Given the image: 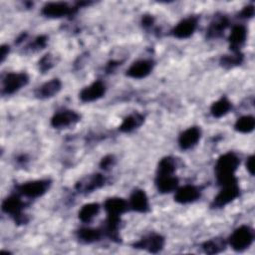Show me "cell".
Listing matches in <instances>:
<instances>
[{
    "label": "cell",
    "instance_id": "obj_1",
    "mask_svg": "<svg viewBox=\"0 0 255 255\" xmlns=\"http://www.w3.org/2000/svg\"><path fill=\"white\" fill-rule=\"evenodd\" d=\"M239 165V158L233 152H227L221 155L215 165V172L217 181L219 184L224 185L229 182L237 180L234 176V172L236 171Z\"/></svg>",
    "mask_w": 255,
    "mask_h": 255
},
{
    "label": "cell",
    "instance_id": "obj_2",
    "mask_svg": "<svg viewBox=\"0 0 255 255\" xmlns=\"http://www.w3.org/2000/svg\"><path fill=\"white\" fill-rule=\"evenodd\" d=\"M253 239V230L246 225H242L233 231L229 238V244L235 251H243L252 244Z\"/></svg>",
    "mask_w": 255,
    "mask_h": 255
},
{
    "label": "cell",
    "instance_id": "obj_3",
    "mask_svg": "<svg viewBox=\"0 0 255 255\" xmlns=\"http://www.w3.org/2000/svg\"><path fill=\"white\" fill-rule=\"evenodd\" d=\"M240 194V189L237 184V180L222 185V189L215 196L213 200L214 207H223L237 198Z\"/></svg>",
    "mask_w": 255,
    "mask_h": 255
},
{
    "label": "cell",
    "instance_id": "obj_4",
    "mask_svg": "<svg viewBox=\"0 0 255 255\" xmlns=\"http://www.w3.org/2000/svg\"><path fill=\"white\" fill-rule=\"evenodd\" d=\"M23 207H24V203L16 195L10 196L2 202V210L5 213L11 215L15 219V221L20 224L27 222V219L25 218V215H23V212H22Z\"/></svg>",
    "mask_w": 255,
    "mask_h": 255
},
{
    "label": "cell",
    "instance_id": "obj_5",
    "mask_svg": "<svg viewBox=\"0 0 255 255\" xmlns=\"http://www.w3.org/2000/svg\"><path fill=\"white\" fill-rule=\"evenodd\" d=\"M50 181L47 179H41V180H34V181H29L26 183L21 184L18 189L21 194L31 197V198H36L39 196H42L44 193L47 192V190L50 187Z\"/></svg>",
    "mask_w": 255,
    "mask_h": 255
},
{
    "label": "cell",
    "instance_id": "obj_6",
    "mask_svg": "<svg viewBox=\"0 0 255 255\" xmlns=\"http://www.w3.org/2000/svg\"><path fill=\"white\" fill-rule=\"evenodd\" d=\"M28 83V76L25 73H10L3 80V93L13 94Z\"/></svg>",
    "mask_w": 255,
    "mask_h": 255
},
{
    "label": "cell",
    "instance_id": "obj_7",
    "mask_svg": "<svg viewBox=\"0 0 255 255\" xmlns=\"http://www.w3.org/2000/svg\"><path fill=\"white\" fill-rule=\"evenodd\" d=\"M164 246V238L158 234H149L134 243L135 248L144 249L151 253L159 252Z\"/></svg>",
    "mask_w": 255,
    "mask_h": 255
},
{
    "label": "cell",
    "instance_id": "obj_8",
    "mask_svg": "<svg viewBox=\"0 0 255 255\" xmlns=\"http://www.w3.org/2000/svg\"><path fill=\"white\" fill-rule=\"evenodd\" d=\"M74 8L64 2H51L46 4L42 9V13L50 18L64 17L72 14Z\"/></svg>",
    "mask_w": 255,
    "mask_h": 255
},
{
    "label": "cell",
    "instance_id": "obj_9",
    "mask_svg": "<svg viewBox=\"0 0 255 255\" xmlns=\"http://www.w3.org/2000/svg\"><path fill=\"white\" fill-rule=\"evenodd\" d=\"M79 120H80V116L76 112L65 110V111L58 112L57 114L54 115V117L51 120V125L54 128H62L77 123Z\"/></svg>",
    "mask_w": 255,
    "mask_h": 255
},
{
    "label": "cell",
    "instance_id": "obj_10",
    "mask_svg": "<svg viewBox=\"0 0 255 255\" xmlns=\"http://www.w3.org/2000/svg\"><path fill=\"white\" fill-rule=\"evenodd\" d=\"M106 87L101 81L94 82L90 86L84 88L80 93V98L83 102H93L104 96Z\"/></svg>",
    "mask_w": 255,
    "mask_h": 255
},
{
    "label": "cell",
    "instance_id": "obj_11",
    "mask_svg": "<svg viewBox=\"0 0 255 255\" xmlns=\"http://www.w3.org/2000/svg\"><path fill=\"white\" fill-rule=\"evenodd\" d=\"M197 26V19L189 17L179 22L172 30V34L178 39H185L190 37L195 31Z\"/></svg>",
    "mask_w": 255,
    "mask_h": 255
},
{
    "label": "cell",
    "instance_id": "obj_12",
    "mask_svg": "<svg viewBox=\"0 0 255 255\" xmlns=\"http://www.w3.org/2000/svg\"><path fill=\"white\" fill-rule=\"evenodd\" d=\"M153 67L151 61L148 60H140L134 62L127 71V75L133 79H141L149 75Z\"/></svg>",
    "mask_w": 255,
    "mask_h": 255
},
{
    "label": "cell",
    "instance_id": "obj_13",
    "mask_svg": "<svg viewBox=\"0 0 255 255\" xmlns=\"http://www.w3.org/2000/svg\"><path fill=\"white\" fill-rule=\"evenodd\" d=\"M200 196L199 189L194 185H184L176 190L174 199L179 203H190Z\"/></svg>",
    "mask_w": 255,
    "mask_h": 255
},
{
    "label": "cell",
    "instance_id": "obj_14",
    "mask_svg": "<svg viewBox=\"0 0 255 255\" xmlns=\"http://www.w3.org/2000/svg\"><path fill=\"white\" fill-rule=\"evenodd\" d=\"M200 129L197 127H192L184 130L179 138H178V143L182 149H188L194 146L199 138H200Z\"/></svg>",
    "mask_w": 255,
    "mask_h": 255
},
{
    "label": "cell",
    "instance_id": "obj_15",
    "mask_svg": "<svg viewBox=\"0 0 255 255\" xmlns=\"http://www.w3.org/2000/svg\"><path fill=\"white\" fill-rule=\"evenodd\" d=\"M108 215L120 217L128 209V203L125 199L120 197L108 198L104 204Z\"/></svg>",
    "mask_w": 255,
    "mask_h": 255
},
{
    "label": "cell",
    "instance_id": "obj_16",
    "mask_svg": "<svg viewBox=\"0 0 255 255\" xmlns=\"http://www.w3.org/2000/svg\"><path fill=\"white\" fill-rule=\"evenodd\" d=\"M246 37H247V31L244 26L237 25L233 27L228 39L230 44V49L233 52H239V49L244 44Z\"/></svg>",
    "mask_w": 255,
    "mask_h": 255
},
{
    "label": "cell",
    "instance_id": "obj_17",
    "mask_svg": "<svg viewBox=\"0 0 255 255\" xmlns=\"http://www.w3.org/2000/svg\"><path fill=\"white\" fill-rule=\"evenodd\" d=\"M129 206L137 212H146L148 210V199L143 190L136 189L132 192L129 199Z\"/></svg>",
    "mask_w": 255,
    "mask_h": 255
},
{
    "label": "cell",
    "instance_id": "obj_18",
    "mask_svg": "<svg viewBox=\"0 0 255 255\" xmlns=\"http://www.w3.org/2000/svg\"><path fill=\"white\" fill-rule=\"evenodd\" d=\"M105 183V177L102 174H94L89 178H86L77 183L76 188L81 192H91L100 188Z\"/></svg>",
    "mask_w": 255,
    "mask_h": 255
},
{
    "label": "cell",
    "instance_id": "obj_19",
    "mask_svg": "<svg viewBox=\"0 0 255 255\" xmlns=\"http://www.w3.org/2000/svg\"><path fill=\"white\" fill-rule=\"evenodd\" d=\"M61 87H62V84H61L60 80L53 79V80L43 84L42 86H40L36 90L35 94L40 99L51 98V97L55 96L56 94H58V92L61 90Z\"/></svg>",
    "mask_w": 255,
    "mask_h": 255
},
{
    "label": "cell",
    "instance_id": "obj_20",
    "mask_svg": "<svg viewBox=\"0 0 255 255\" xmlns=\"http://www.w3.org/2000/svg\"><path fill=\"white\" fill-rule=\"evenodd\" d=\"M155 183H156V187L159 192L168 193L177 188L178 179L173 174L157 175Z\"/></svg>",
    "mask_w": 255,
    "mask_h": 255
},
{
    "label": "cell",
    "instance_id": "obj_21",
    "mask_svg": "<svg viewBox=\"0 0 255 255\" xmlns=\"http://www.w3.org/2000/svg\"><path fill=\"white\" fill-rule=\"evenodd\" d=\"M119 228H120V217L108 215V218L105 221V225L103 227V232L108 237H110L111 240L119 242L120 241Z\"/></svg>",
    "mask_w": 255,
    "mask_h": 255
},
{
    "label": "cell",
    "instance_id": "obj_22",
    "mask_svg": "<svg viewBox=\"0 0 255 255\" xmlns=\"http://www.w3.org/2000/svg\"><path fill=\"white\" fill-rule=\"evenodd\" d=\"M99 211L100 205L98 203L85 204L79 212V218L83 222H91L98 215Z\"/></svg>",
    "mask_w": 255,
    "mask_h": 255
},
{
    "label": "cell",
    "instance_id": "obj_23",
    "mask_svg": "<svg viewBox=\"0 0 255 255\" xmlns=\"http://www.w3.org/2000/svg\"><path fill=\"white\" fill-rule=\"evenodd\" d=\"M102 237V231L95 228H82L78 231V238L84 243H94Z\"/></svg>",
    "mask_w": 255,
    "mask_h": 255
},
{
    "label": "cell",
    "instance_id": "obj_24",
    "mask_svg": "<svg viewBox=\"0 0 255 255\" xmlns=\"http://www.w3.org/2000/svg\"><path fill=\"white\" fill-rule=\"evenodd\" d=\"M142 121H143V118L139 114L130 115L123 121L122 125L120 126V129L124 132H129L134 128H136L137 127H139Z\"/></svg>",
    "mask_w": 255,
    "mask_h": 255
},
{
    "label": "cell",
    "instance_id": "obj_25",
    "mask_svg": "<svg viewBox=\"0 0 255 255\" xmlns=\"http://www.w3.org/2000/svg\"><path fill=\"white\" fill-rule=\"evenodd\" d=\"M231 103L226 98H221L211 106V114L215 118H221L225 116L231 109Z\"/></svg>",
    "mask_w": 255,
    "mask_h": 255
},
{
    "label": "cell",
    "instance_id": "obj_26",
    "mask_svg": "<svg viewBox=\"0 0 255 255\" xmlns=\"http://www.w3.org/2000/svg\"><path fill=\"white\" fill-rule=\"evenodd\" d=\"M255 127V120L252 116H244L241 117L240 119H238L235 123V129L237 131L243 132V133H247L250 132L254 129Z\"/></svg>",
    "mask_w": 255,
    "mask_h": 255
},
{
    "label": "cell",
    "instance_id": "obj_27",
    "mask_svg": "<svg viewBox=\"0 0 255 255\" xmlns=\"http://www.w3.org/2000/svg\"><path fill=\"white\" fill-rule=\"evenodd\" d=\"M176 168V163L174 158L167 156L162 158L157 167V175H168V174H173Z\"/></svg>",
    "mask_w": 255,
    "mask_h": 255
},
{
    "label": "cell",
    "instance_id": "obj_28",
    "mask_svg": "<svg viewBox=\"0 0 255 255\" xmlns=\"http://www.w3.org/2000/svg\"><path fill=\"white\" fill-rule=\"evenodd\" d=\"M202 248L205 253L208 254H215L219 253L220 251L224 250L225 248V242L222 239L219 238H214L211 240H208L203 243Z\"/></svg>",
    "mask_w": 255,
    "mask_h": 255
},
{
    "label": "cell",
    "instance_id": "obj_29",
    "mask_svg": "<svg viewBox=\"0 0 255 255\" xmlns=\"http://www.w3.org/2000/svg\"><path fill=\"white\" fill-rule=\"evenodd\" d=\"M228 25V21L225 17H222L218 20H216L215 22H213L208 30V36L209 37H218L222 31H224V29L227 27Z\"/></svg>",
    "mask_w": 255,
    "mask_h": 255
},
{
    "label": "cell",
    "instance_id": "obj_30",
    "mask_svg": "<svg viewBox=\"0 0 255 255\" xmlns=\"http://www.w3.org/2000/svg\"><path fill=\"white\" fill-rule=\"evenodd\" d=\"M243 56L240 52H234L233 55H227L221 59V63L225 67H233L242 62Z\"/></svg>",
    "mask_w": 255,
    "mask_h": 255
},
{
    "label": "cell",
    "instance_id": "obj_31",
    "mask_svg": "<svg viewBox=\"0 0 255 255\" xmlns=\"http://www.w3.org/2000/svg\"><path fill=\"white\" fill-rule=\"evenodd\" d=\"M40 68L45 71L47 69H50L52 66V61H51V57L50 55H46L41 61H40Z\"/></svg>",
    "mask_w": 255,
    "mask_h": 255
},
{
    "label": "cell",
    "instance_id": "obj_32",
    "mask_svg": "<svg viewBox=\"0 0 255 255\" xmlns=\"http://www.w3.org/2000/svg\"><path fill=\"white\" fill-rule=\"evenodd\" d=\"M114 160H115V159H114V157H113L112 155H109V156L104 157V158L102 159V161H101V166H102V168L108 169L109 167H111V166L113 165Z\"/></svg>",
    "mask_w": 255,
    "mask_h": 255
},
{
    "label": "cell",
    "instance_id": "obj_33",
    "mask_svg": "<svg viewBox=\"0 0 255 255\" xmlns=\"http://www.w3.org/2000/svg\"><path fill=\"white\" fill-rule=\"evenodd\" d=\"M246 168L247 170L249 171V173L251 175L254 174V156L251 155L247 158V161H246Z\"/></svg>",
    "mask_w": 255,
    "mask_h": 255
},
{
    "label": "cell",
    "instance_id": "obj_34",
    "mask_svg": "<svg viewBox=\"0 0 255 255\" xmlns=\"http://www.w3.org/2000/svg\"><path fill=\"white\" fill-rule=\"evenodd\" d=\"M254 14V8L253 6H248V7H245L242 12H241V16L244 17V18H247V17H252Z\"/></svg>",
    "mask_w": 255,
    "mask_h": 255
},
{
    "label": "cell",
    "instance_id": "obj_35",
    "mask_svg": "<svg viewBox=\"0 0 255 255\" xmlns=\"http://www.w3.org/2000/svg\"><path fill=\"white\" fill-rule=\"evenodd\" d=\"M8 52H9V47H7V46H2V47H1V52H0L1 62L4 61L5 57L8 55Z\"/></svg>",
    "mask_w": 255,
    "mask_h": 255
},
{
    "label": "cell",
    "instance_id": "obj_36",
    "mask_svg": "<svg viewBox=\"0 0 255 255\" xmlns=\"http://www.w3.org/2000/svg\"><path fill=\"white\" fill-rule=\"evenodd\" d=\"M143 26H150L152 24V18L150 16H144L142 19Z\"/></svg>",
    "mask_w": 255,
    "mask_h": 255
}]
</instances>
